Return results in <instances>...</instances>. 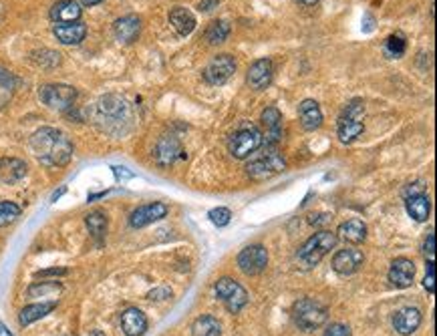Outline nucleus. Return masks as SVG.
<instances>
[{"label": "nucleus", "instance_id": "f257e3e1", "mask_svg": "<svg viewBox=\"0 0 437 336\" xmlns=\"http://www.w3.org/2000/svg\"><path fill=\"white\" fill-rule=\"evenodd\" d=\"M93 121L109 135H125L133 125V109L131 103L115 93L103 95L93 107Z\"/></svg>", "mask_w": 437, "mask_h": 336}, {"label": "nucleus", "instance_id": "f03ea898", "mask_svg": "<svg viewBox=\"0 0 437 336\" xmlns=\"http://www.w3.org/2000/svg\"><path fill=\"white\" fill-rule=\"evenodd\" d=\"M30 149L45 168H63L73 157V143L55 127H41L30 137Z\"/></svg>", "mask_w": 437, "mask_h": 336}, {"label": "nucleus", "instance_id": "7ed1b4c3", "mask_svg": "<svg viewBox=\"0 0 437 336\" xmlns=\"http://www.w3.org/2000/svg\"><path fill=\"white\" fill-rule=\"evenodd\" d=\"M337 242H339V238H337L334 231H331V229H320V231H317L315 236H311L302 244L299 254H296V258L302 264V268H313V266H317L318 262L331 252L332 248L337 246Z\"/></svg>", "mask_w": 437, "mask_h": 336}, {"label": "nucleus", "instance_id": "20e7f679", "mask_svg": "<svg viewBox=\"0 0 437 336\" xmlns=\"http://www.w3.org/2000/svg\"><path fill=\"white\" fill-rule=\"evenodd\" d=\"M292 316H294V322H296V326L301 328V330H306V332H311V330H317L320 328L327 318H329V312H327V308L320 304L318 300L315 298H302L299 300L294 308H292Z\"/></svg>", "mask_w": 437, "mask_h": 336}, {"label": "nucleus", "instance_id": "39448f33", "mask_svg": "<svg viewBox=\"0 0 437 336\" xmlns=\"http://www.w3.org/2000/svg\"><path fill=\"white\" fill-rule=\"evenodd\" d=\"M363 115H365V103L361 99H355L351 101L343 113V117L339 119V127H337V133H339V139L343 143H353L355 139L359 137L365 129L363 125Z\"/></svg>", "mask_w": 437, "mask_h": 336}, {"label": "nucleus", "instance_id": "423d86ee", "mask_svg": "<svg viewBox=\"0 0 437 336\" xmlns=\"http://www.w3.org/2000/svg\"><path fill=\"white\" fill-rule=\"evenodd\" d=\"M262 145V133L256 125H242L240 129L232 135L228 149L230 155L236 159H246L250 153H254Z\"/></svg>", "mask_w": 437, "mask_h": 336}, {"label": "nucleus", "instance_id": "0eeeda50", "mask_svg": "<svg viewBox=\"0 0 437 336\" xmlns=\"http://www.w3.org/2000/svg\"><path fill=\"white\" fill-rule=\"evenodd\" d=\"M214 292H216V298H220L226 304L228 312L232 314H238L242 308L248 304L246 288L232 278H220L214 286Z\"/></svg>", "mask_w": 437, "mask_h": 336}, {"label": "nucleus", "instance_id": "6e6552de", "mask_svg": "<svg viewBox=\"0 0 437 336\" xmlns=\"http://www.w3.org/2000/svg\"><path fill=\"white\" fill-rule=\"evenodd\" d=\"M41 101L45 103L48 109L55 111H67L73 107L77 99V89L71 85H60V83H53V85H43L39 91Z\"/></svg>", "mask_w": 437, "mask_h": 336}, {"label": "nucleus", "instance_id": "1a4fd4ad", "mask_svg": "<svg viewBox=\"0 0 437 336\" xmlns=\"http://www.w3.org/2000/svg\"><path fill=\"white\" fill-rule=\"evenodd\" d=\"M234 73H236V61H234V57L232 55H218V57H214L206 65V69H204V81L208 85L220 87Z\"/></svg>", "mask_w": 437, "mask_h": 336}, {"label": "nucleus", "instance_id": "9d476101", "mask_svg": "<svg viewBox=\"0 0 437 336\" xmlns=\"http://www.w3.org/2000/svg\"><path fill=\"white\" fill-rule=\"evenodd\" d=\"M268 266V252L260 244L248 246L238 254V268L246 276H256L264 272Z\"/></svg>", "mask_w": 437, "mask_h": 336}, {"label": "nucleus", "instance_id": "9b49d317", "mask_svg": "<svg viewBox=\"0 0 437 336\" xmlns=\"http://www.w3.org/2000/svg\"><path fill=\"white\" fill-rule=\"evenodd\" d=\"M285 169H287V161L280 155L270 153V155L260 157L256 161H250L248 168H246V173H248V177L262 182V180H270L272 175H276V173H282Z\"/></svg>", "mask_w": 437, "mask_h": 336}, {"label": "nucleus", "instance_id": "f8f14e48", "mask_svg": "<svg viewBox=\"0 0 437 336\" xmlns=\"http://www.w3.org/2000/svg\"><path fill=\"white\" fill-rule=\"evenodd\" d=\"M363 264H365V256H363L361 250L345 248V250H339L334 254V258H332V270L341 276H351L355 274Z\"/></svg>", "mask_w": 437, "mask_h": 336}, {"label": "nucleus", "instance_id": "ddd939ff", "mask_svg": "<svg viewBox=\"0 0 437 336\" xmlns=\"http://www.w3.org/2000/svg\"><path fill=\"white\" fill-rule=\"evenodd\" d=\"M183 157H185V153L181 149V143L178 141V137L166 135V137H162L157 141V145H155V161H157V166L169 168L171 163H176L178 159H183Z\"/></svg>", "mask_w": 437, "mask_h": 336}, {"label": "nucleus", "instance_id": "4468645a", "mask_svg": "<svg viewBox=\"0 0 437 336\" xmlns=\"http://www.w3.org/2000/svg\"><path fill=\"white\" fill-rule=\"evenodd\" d=\"M272 76H274V62L270 59H258L250 65L246 81L250 85V89L254 91H264L270 85Z\"/></svg>", "mask_w": 437, "mask_h": 336}, {"label": "nucleus", "instance_id": "2eb2a0df", "mask_svg": "<svg viewBox=\"0 0 437 336\" xmlns=\"http://www.w3.org/2000/svg\"><path fill=\"white\" fill-rule=\"evenodd\" d=\"M167 215V206L162 201H155V203H148V206H141L131 212L129 215V224L131 228H145L153 222H159Z\"/></svg>", "mask_w": 437, "mask_h": 336}, {"label": "nucleus", "instance_id": "dca6fc26", "mask_svg": "<svg viewBox=\"0 0 437 336\" xmlns=\"http://www.w3.org/2000/svg\"><path fill=\"white\" fill-rule=\"evenodd\" d=\"M113 32H115V39L123 43V45H131L139 39V32H141V18L136 15H127L117 18L113 22Z\"/></svg>", "mask_w": 437, "mask_h": 336}, {"label": "nucleus", "instance_id": "f3484780", "mask_svg": "<svg viewBox=\"0 0 437 336\" xmlns=\"http://www.w3.org/2000/svg\"><path fill=\"white\" fill-rule=\"evenodd\" d=\"M415 280V264L409 258H397L389 268V282L395 288H409Z\"/></svg>", "mask_w": 437, "mask_h": 336}, {"label": "nucleus", "instance_id": "a211bd4d", "mask_svg": "<svg viewBox=\"0 0 437 336\" xmlns=\"http://www.w3.org/2000/svg\"><path fill=\"white\" fill-rule=\"evenodd\" d=\"M27 163L18 157H2L0 159V185H15L27 175Z\"/></svg>", "mask_w": 437, "mask_h": 336}, {"label": "nucleus", "instance_id": "6ab92c4d", "mask_svg": "<svg viewBox=\"0 0 437 336\" xmlns=\"http://www.w3.org/2000/svg\"><path fill=\"white\" fill-rule=\"evenodd\" d=\"M422 324V310L419 308H401L399 312H395L393 316V326L399 335L409 336L413 335Z\"/></svg>", "mask_w": 437, "mask_h": 336}, {"label": "nucleus", "instance_id": "aec40b11", "mask_svg": "<svg viewBox=\"0 0 437 336\" xmlns=\"http://www.w3.org/2000/svg\"><path fill=\"white\" fill-rule=\"evenodd\" d=\"M262 125L266 127V137H262V141H266L268 147H274L282 141V115L276 107H268L262 111Z\"/></svg>", "mask_w": 437, "mask_h": 336}, {"label": "nucleus", "instance_id": "412c9836", "mask_svg": "<svg viewBox=\"0 0 437 336\" xmlns=\"http://www.w3.org/2000/svg\"><path fill=\"white\" fill-rule=\"evenodd\" d=\"M53 32L63 45H79L87 36V27L85 22L77 20V22H67V25H55Z\"/></svg>", "mask_w": 437, "mask_h": 336}, {"label": "nucleus", "instance_id": "4be33fe9", "mask_svg": "<svg viewBox=\"0 0 437 336\" xmlns=\"http://www.w3.org/2000/svg\"><path fill=\"white\" fill-rule=\"evenodd\" d=\"M121 328L125 336H143L148 330V318L139 308H127L121 314Z\"/></svg>", "mask_w": 437, "mask_h": 336}, {"label": "nucleus", "instance_id": "5701e85b", "mask_svg": "<svg viewBox=\"0 0 437 336\" xmlns=\"http://www.w3.org/2000/svg\"><path fill=\"white\" fill-rule=\"evenodd\" d=\"M169 22L174 27V31L178 32L180 36H188L192 32L196 31V16L192 11H188L185 6H176L171 8L169 13Z\"/></svg>", "mask_w": 437, "mask_h": 336}, {"label": "nucleus", "instance_id": "b1692460", "mask_svg": "<svg viewBox=\"0 0 437 336\" xmlns=\"http://www.w3.org/2000/svg\"><path fill=\"white\" fill-rule=\"evenodd\" d=\"M81 4L75 0H60L53 8H51V18L57 25H67V22H77L81 18Z\"/></svg>", "mask_w": 437, "mask_h": 336}, {"label": "nucleus", "instance_id": "393cba45", "mask_svg": "<svg viewBox=\"0 0 437 336\" xmlns=\"http://www.w3.org/2000/svg\"><path fill=\"white\" fill-rule=\"evenodd\" d=\"M299 115H301V125L306 131H315L322 125V111L315 99H304L299 107Z\"/></svg>", "mask_w": 437, "mask_h": 336}, {"label": "nucleus", "instance_id": "a878e982", "mask_svg": "<svg viewBox=\"0 0 437 336\" xmlns=\"http://www.w3.org/2000/svg\"><path fill=\"white\" fill-rule=\"evenodd\" d=\"M337 234H339L337 238H343L348 244H363L367 240V226L361 220H348L339 226Z\"/></svg>", "mask_w": 437, "mask_h": 336}, {"label": "nucleus", "instance_id": "bb28decb", "mask_svg": "<svg viewBox=\"0 0 437 336\" xmlns=\"http://www.w3.org/2000/svg\"><path fill=\"white\" fill-rule=\"evenodd\" d=\"M405 208H407V214L415 222H425L429 217V212H431V201L425 194H417V196L405 198Z\"/></svg>", "mask_w": 437, "mask_h": 336}, {"label": "nucleus", "instance_id": "cd10ccee", "mask_svg": "<svg viewBox=\"0 0 437 336\" xmlns=\"http://www.w3.org/2000/svg\"><path fill=\"white\" fill-rule=\"evenodd\" d=\"M55 306H57V302H41V304L27 306V308H22L18 321H20L22 326H29V324H32L34 321H41L43 316L51 314V312L55 310Z\"/></svg>", "mask_w": 437, "mask_h": 336}, {"label": "nucleus", "instance_id": "c85d7f7f", "mask_svg": "<svg viewBox=\"0 0 437 336\" xmlns=\"http://www.w3.org/2000/svg\"><path fill=\"white\" fill-rule=\"evenodd\" d=\"M15 91H16L15 75H13L8 69L0 67V111L6 107V105H11V101H13V97H15Z\"/></svg>", "mask_w": 437, "mask_h": 336}, {"label": "nucleus", "instance_id": "c756f323", "mask_svg": "<svg viewBox=\"0 0 437 336\" xmlns=\"http://www.w3.org/2000/svg\"><path fill=\"white\" fill-rule=\"evenodd\" d=\"M194 336H220L222 335V326L214 316H200L192 326Z\"/></svg>", "mask_w": 437, "mask_h": 336}, {"label": "nucleus", "instance_id": "7c9ffc66", "mask_svg": "<svg viewBox=\"0 0 437 336\" xmlns=\"http://www.w3.org/2000/svg\"><path fill=\"white\" fill-rule=\"evenodd\" d=\"M230 34V25L226 20H214L210 27L206 29V41L210 45H222Z\"/></svg>", "mask_w": 437, "mask_h": 336}, {"label": "nucleus", "instance_id": "2f4dec72", "mask_svg": "<svg viewBox=\"0 0 437 336\" xmlns=\"http://www.w3.org/2000/svg\"><path fill=\"white\" fill-rule=\"evenodd\" d=\"M85 224H87V228H89L91 236L93 238H97V240H101L103 236H105L107 231V217L103 212H93V214L87 215V220H85Z\"/></svg>", "mask_w": 437, "mask_h": 336}, {"label": "nucleus", "instance_id": "473e14b6", "mask_svg": "<svg viewBox=\"0 0 437 336\" xmlns=\"http://www.w3.org/2000/svg\"><path fill=\"white\" fill-rule=\"evenodd\" d=\"M32 61L45 69H55L60 65V55L57 51H48V48H43V51H37L32 53Z\"/></svg>", "mask_w": 437, "mask_h": 336}, {"label": "nucleus", "instance_id": "72a5a7b5", "mask_svg": "<svg viewBox=\"0 0 437 336\" xmlns=\"http://www.w3.org/2000/svg\"><path fill=\"white\" fill-rule=\"evenodd\" d=\"M405 51H407V41H405L401 34H391V36L387 39V43H385V53H387L389 57L399 59V57L405 55Z\"/></svg>", "mask_w": 437, "mask_h": 336}, {"label": "nucleus", "instance_id": "f704fd0d", "mask_svg": "<svg viewBox=\"0 0 437 336\" xmlns=\"http://www.w3.org/2000/svg\"><path fill=\"white\" fill-rule=\"evenodd\" d=\"M20 215V208L13 201H0V228L13 224L16 217Z\"/></svg>", "mask_w": 437, "mask_h": 336}, {"label": "nucleus", "instance_id": "c9c22d12", "mask_svg": "<svg viewBox=\"0 0 437 336\" xmlns=\"http://www.w3.org/2000/svg\"><path fill=\"white\" fill-rule=\"evenodd\" d=\"M60 290H63V286L59 282H39V284L30 286L27 294L32 298V296H51V294H57Z\"/></svg>", "mask_w": 437, "mask_h": 336}, {"label": "nucleus", "instance_id": "e433bc0d", "mask_svg": "<svg viewBox=\"0 0 437 336\" xmlns=\"http://www.w3.org/2000/svg\"><path fill=\"white\" fill-rule=\"evenodd\" d=\"M208 217H210V222L214 224V226H218V228H224V226H228V224H230L232 212H230L228 208H214L210 214H208Z\"/></svg>", "mask_w": 437, "mask_h": 336}, {"label": "nucleus", "instance_id": "4c0bfd02", "mask_svg": "<svg viewBox=\"0 0 437 336\" xmlns=\"http://www.w3.org/2000/svg\"><path fill=\"white\" fill-rule=\"evenodd\" d=\"M423 256H425L427 264H436V236H433V231L427 236V240L423 244Z\"/></svg>", "mask_w": 437, "mask_h": 336}, {"label": "nucleus", "instance_id": "58836bf2", "mask_svg": "<svg viewBox=\"0 0 437 336\" xmlns=\"http://www.w3.org/2000/svg\"><path fill=\"white\" fill-rule=\"evenodd\" d=\"M423 286L429 294L436 292V264H427V274L423 278Z\"/></svg>", "mask_w": 437, "mask_h": 336}, {"label": "nucleus", "instance_id": "ea45409f", "mask_svg": "<svg viewBox=\"0 0 437 336\" xmlns=\"http://www.w3.org/2000/svg\"><path fill=\"white\" fill-rule=\"evenodd\" d=\"M325 336H351V328H348L347 324L337 322V324L329 326V330L325 332Z\"/></svg>", "mask_w": 437, "mask_h": 336}, {"label": "nucleus", "instance_id": "a19ab883", "mask_svg": "<svg viewBox=\"0 0 437 336\" xmlns=\"http://www.w3.org/2000/svg\"><path fill=\"white\" fill-rule=\"evenodd\" d=\"M113 173H115V177H117V180H131V177H133V173H131V171H129V169L127 168H121V166H113Z\"/></svg>", "mask_w": 437, "mask_h": 336}, {"label": "nucleus", "instance_id": "79ce46f5", "mask_svg": "<svg viewBox=\"0 0 437 336\" xmlns=\"http://www.w3.org/2000/svg\"><path fill=\"white\" fill-rule=\"evenodd\" d=\"M422 189H423V184H419V182H417V184H409L407 187L403 189V196H405V198L417 196V194H423Z\"/></svg>", "mask_w": 437, "mask_h": 336}, {"label": "nucleus", "instance_id": "37998d69", "mask_svg": "<svg viewBox=\"0 0 437 336\" xmlns=\"http://www.w3.org/2000/svg\"><path fill=\"white\" fill-rule=\"evenodd\" d=\"M169 296H171V292L166 290V288H159V290L150 292L151 300H164V298H169Z\"/></svg>", "mask_w": 437, "mask_h": 336}, {"label": "nucleus", "instance_id": "c03bdc74", "mask_svg": "<svg viewBox=\"0 0 437 336\" xmlns=\"http://www.w3.org/2000/svg\"><path fill=\"white\" fill-rule=\"evenodd\" d=\"M218 4H220V0H202V2H200V11L208 13V11H211V8L218 6Z\"/></svg>", "mask_w": 437, "mask_h": 336}, {"label": "nucleus", "instance_id": "a18cd8bd", "mask_svg": "<svg viewBox=\"0 0 437 336\" xmlns=\"http://www.w3.org/2000/svg\"><path fill=\"white\" fill-rule=\"evenodd\" d=\"M60 274H67V270H43V272H39V276H60Z\"/></svg>", "mask_w": 437, "mask_h": 336}, {"label": "nucleus", "instance_id": "49530a36", "mask_svg": "<svg viewBox=\"0 0 437 336\" xmlns=\"http://www.w3.org/2000/svg\"><path fill=\"white\" fill-rule=\"evenodd\" d=\"M65 191H67V187H60L59 191H55V194H53V198H51V201H57V199H59L60 196L65 194Z\"/></svg>", "mask_w": 437, "mask_h": 336}, {"label": "nucleus", "instance_id": "de8ad7c7", "mask_svg": "<svg viewBox=\"0 0 437 336\" xmlns=\"http://www.w3.org/2000/svg\"><path fill=\"white\" fill-rule=\"evenodd\" d=\"M0 336H13V332H11V330H8L2 322H0Z\"/></svg>", "mask_w": 437, "mask_h": 336}, {"label": "nucleus", "instance_id": "09e8293b", "mask_svg": "<svg viewBox=\"0 0 437 336\" xmlns=\"http://www.w3.org/2000/svg\"><path fill=\"white\" fill-rule=\"evenodd\" d=\"M85 6H95V4H99V2H103V0H81Z\"/></svg>", "mask_w": 437, "mask_h": 336}, {"label": "nucleus", "instance_id": "8fccbe9b", "mask_svg": "<svg viewBox=\"0 0 437 336\" xmlns=\"http://www.w3.org/2000/svg\"><path fill=\"white\" fill-rule=\"evenodd\" d=\"M299 2H301V4H304V6H315L318 0H299Z\"/></svg>", "mask_w": 437, "mask_h": 336}, {"label": "nucleus", "instance_id": "3c124183", "mask_svg": "<svg viewBox=\"0 0 437 336\" xmlns=\"http://www.w3.org/2000/svg\"><path fill=\"white\" fill-rule=\"evenodd\" d=\"M91 336H105V335H103L101 330H93V332H91Z\"/></svg>", "mask_w": 437, "mask_h": 336}]
</instances>
